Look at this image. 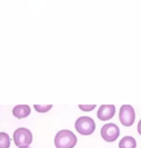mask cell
Returning <instances> with one entry per match:
<instances>
[{"label": "cell", "instance_id": "cell-13", "mask_svg": "<svg viewBox=\"0 0 141 148\" xmlns=\"http://www.w3.org/2000/svg\"><path fill=\"white\" fill-rule=\"evenodd\" d=\"M26 148H31V147H26Z\"/></svg>", "mask_w": 141, "mask_h": 148}, {"label": "cell", "instance_id": "cell-6", "mask_svg": "<svg viewBox=\"0 0 141 148\" xmlns=\"http://www.w3.org/2000/svg\"><path fill=\"white\" fill-rule=\"evenodd\" d=\"M116 108L113 105H103L99 107L97 112V116L101 121H107L111 119L115 114Z\"/></svg>", "mask_w": 141, "mask_h": 148}, {"label": "cell", "instance_id": "cell-10", "mask_svg": "<svg viewBox=\"0 0 141 148\" xmlns=\"http://www.w3.org/2000/svg\"><path fill=\"white\" fill-rule=\"evenodd\" d=\"M52 108V105H46V106H42V105H34V108L36 111L40 113H45L48 112V110H50Z\"/></svg>", "mask_w": 141, "mask_h": 148}, {"label": "cell", "instance_id": "cell-8", "mask_svg": "<svg viewBox=\"0 0 141 148\" xmlns=\"http://www.w3.org/2000/svg\"><path fill=\"white\" fill-rule=\"evenodd\" d=\"M119 148H136V140L132 136H125L119 142Z\"/></svg>", "mask_w": 141, "mask_h": 148}, {"label": "cell", "instance_id": "cell-11", "mask_svg": "<svg viewBox=\"0 0 141 148\" xmlns=\"http://www.w3.org/2000/svg\"><path fill=\"white\" fill-rule=\"evenodd\" d=\"M78 108L83 111H91L96 108V105H79Z\"/></svg>", "mask_w": 141, "mask_h": 148}, {"label": "cell", "instance_id": "cell-5", "mask_svg": "<svg viewBox=\"0 0 141 148\" xmlns=\"http://www.w3.org/2000/svg\"><path fill=\"white\" fill-rule=\"evenodd\" d=\"M101 136L107 142H113L120 136V129L116 124L107 123L104 125L101 130Z\"/></svg>", "mask_w": 141, "mask_h": 148}, {"label": "cell", "instance_id": "cell-9", "mask_svg": "<svg viewBox=\"0 0 141 148\" xmlns=\"http://www.w3.org/2000/svg\"><path fill=\"white\" fill-rule=\"evenodd\" d=\"M11 145V138L7 133H0V148H9Z\"/></svg>", "mask_w": 141, "mask_h": 148}, {"label": "cell", "instance_id": "cell-2", "mask_svg": "<svg viewBox=\"0 0 141 148\" xmlns=\"http://www.w3.org/2000/svg\"><path fill=\"white\" fill-rule=\"evenodd\" d=\"M14 142L18 148L29 147L33 140V136L30 130L26 128H18L14 132Z\"/></svg>", "mask_w": 141, "mask_h": 148}, {"label": "cell", "instance_id": "cell-4", "mask_svg": "<svg viewBox=\"0 0 141 148\" xmlns=\"http://www.w3.org/2000/svg\"><path fill=\"white\" fill-rule=\"evenodd\" d=\"M119 119L124 126L131 127L135 120L134 108L131 105H123L119 112Z\"/></svg>", "mask_w": 141, "mask_h": 148}, {"label": "cell", "instance_id": "cell-1", "mask_svg": "<svg viewBox=\"0 0 141 148\" xmlns=\"http://www.w3.org/2000/svg\"><path fill=\"white\" fill-rule=\"evenodd\" d=\"M76 142L77 138L70 130L59 131L54 138V144L56 148H74Z\"/></svg>", "mask_w": 141, "mask_h": 148}, {"label": "cell", "instance_id": "cell-12", "mask_svg": "<svg viewBox=\"0 0 141 148\" xmlns=\"http://www.w3.org/2000/svg\"><path fill=\"white\" fill-rule=\"evenodd\" d=\"M137 131H138V133H139V135L141 136V119H140V121L138 122V125H137Z\"/></svg>", "mask_w": 141, "mask_h": 148}, {"label": "cell", "instance_id": "cell-7", "mask_svg": "<svg viewBox=\"0 0 141 148\" xmlns=\"http://www.w3.org/2000/svg\"><path fill=\"white\" fill-rule=\"evenodd\" d=\"M31 112V108L27 105H18L13 108V114L14 116L18 119L25 118Z\"/></svg>", "mask_w": 141, "mask_h": 148}, {"label": "cell", "instance_id": "cell-3", "mask_svg": "<svg viewBox=\"0 0 141 148\" xmlns=\"http://www.w3.org/2000/svg\"><path fill=\"white\" fill-rule=\"evenodd\" d=\"M77 133H79L82 136H89L92 135L94 131L96 129V123L95 121L88 116H81L77 118L74 124Z\"/></svg>", "mask_w": 141, "mask_h": 148}]
</instances>
